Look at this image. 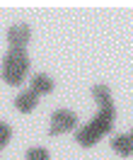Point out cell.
I'll use <instances>...</instances> for the list:
<instances>
[{
  "mask_svg": "<svg viewBox=\"0 0 133 160\" xmlns=\"http://www.w3.org/2000/svg\"><path fill=\"white\" fill-rule=\"evenodd\" d=\"M29 37H31V29L27 24H15L7 29V41H10V49H24L29 44Z\"/></svg>",
  "mask_w": 133,
  "mask_h": 160,
  "instance_id": "4",
  "label": "cell"
},
{
  "mask_svg": "<svg viewBox=\"0 0 133 160\" xmlns=\"http://www.w3.org/2000/svg\"><path fill=\"white\" fill-rule=\"evenodd\" d=\"M114 119H116V112H102V109H99V114H97L87 126H82V129L78 131L75 141L80 143L82 148H92L102 136H107V133L112 131Z\"/></svg>",
  "mask_w": 133,
  "mask_h": 160,
  "instance_id": "1",
  "label": "cell"
},
{
  "mask_svg": "<svg viewBox=\"0 0 133 160\" xmlns=\"http://www.w3.org/2000/svg\"><path fill=\"white\" fill-rule=\"evenodd\" d=\"M10 138H12V129H10V124L0 121V150L5 148L7 143H10Z\"/></svg>",
  "mask_w": 133,
  "mask_h": 160,
  "instance_id": "9",
  "label": "cell"
},
{
  "mask_svg": "<svg viewBox=\"0 0 133 160\" xmlns=\"http://www.w3.org/2000/svg\"><path fill=\"white\" fill-rule=\"evenodd\" d=\"M128 136H131V138H133V131H131V133H128Z\"/></svg>",
  "mask_w": 133,
  "mask_h": 160,
  "instance_id": "11",
  "label": "cell"
},
{
  "mask_svg": "<svg viewBox=\"0 0 133 160\" xmlns=\"http://www.w3.org/2000/svg\"><path fill=\"white\" fill-rule=\"evenodd\" d=\"M29 70V56L24 49H10L2 58V80L7 85H20Z\"/></svg>",
  "mask_w": 133,
  "mask_h": 160,
  "instance_id": "2",
  "label": "cell"
},
{
  "mask_svg": "<svg viewBox=\"0 0 133 160\" xmlns=\"http://www.w3.org/2000/svg\"><path fill=\"white\" fill-rule=\"evenodd\" d=\"M112 148L116 150L121 158H131L133 155V138L128 136V133H119V136H114Z\"/></svg>",
  "mask_w": 133,
  "mask_h": 160,
  "instance_id": "7",
  "label": "cell"
},
{
  "mask_svg": "<svg viewBox=\"0 0 133 160\" xmlns=\"http://www.w3.org/2000/svg\"><path fill=\"white\" fill-rule=\"evenodd\" d=\"M53 126H51V136H56V133H65V131H73L75 129V124H78V117L73 114L70 109H58V112H53Z\"/></svg>",
  "mask_w": 133,
  "mask_h": 160,
  "instance_id": "3",
  "label": "cell"
},
{
  "mask_svg": "<svg viewBox=\"0 0 133 160\" xmlns=\"http://www.w3.org/2000/svg\"><path fill=\"white\" fill-rule=\"evenodd\" d=\"M92 95H94V100H97V104L102 107V112H116L114 100H112V92H109L107 85H94V88H92Z\"/></svg>",
  "mask_w": 133,
  "mask_h": 160,
  "instance_id": "5",
  "label": "cell"
},
{
  "mask_svg": "<svg viewBox=\"0 0 133 160\" xmlns=\"http://www.w3.org/2000/svg\"><path fill=\"white\" fill-rule=\"evenodd\" d=\"M31 90L36 95H49V92H53V80L49 75H44V73H36L31 78Z\"/></svg>",
  "mask_w": 133,
  "mask_h": 160,
  "instance_id": "8",
  "label": "cell"
},
{
  "mask_svg": "<svg viewBox=\"0 0 133 160\" xmlns=\"http://www.w3.org/2000/svg\"><path fill=\"white\" fill-rule=\"evenodd\" d=\"M27 160H49V150L46 148H29L27 150Z\"/></svg>",
  "mask_w": 133,
  "mask_h": 160,
  "instance_id": "10",
  "label": "cell"
},
{
  "mask_svg": "<svg viewBox=\"0 0 133 160\" xmlns=\"http://www.w3.org/2000/svg\"><path fill=\"white\" fill-rule=\"evenodd\" d=\"M36 102H39V95L34 90H24L17 95V100H15V107L20 112H24V114H29V112H34V107H36Z\"/></svg>",
  "mask_w": 133,
  "mask_h": 160,
  "instance_id": "6",
  "label": "cell"
}]
</instances>
